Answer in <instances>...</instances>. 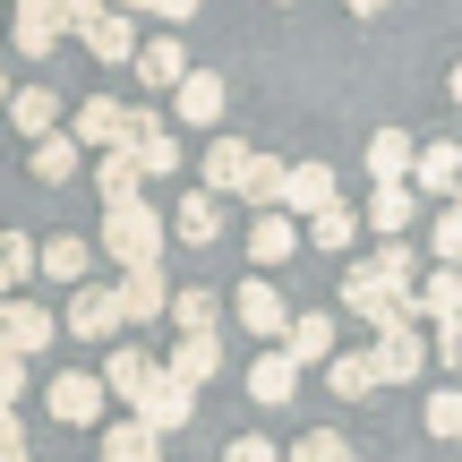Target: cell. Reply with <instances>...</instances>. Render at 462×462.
Wrapping results in <instances>:
<instances>
[{
  "label": "cell",
  "mask_w": 462,
  "mask_h": 462,
  "mask_svg": "<svg viewBox=\"0 0 462 462\" xmlns=\"http://www.w3.org/2000/svg\"><path fill=\"white\" fill-rule=\"evenodd\" d=\"M154 377V360H146V351H129V343H112V360H103V402H137V385H146Z\"/></svg>",
  "instance_id": "25"
},
{
  "label": "cell",
  "mask_w": 462,
  "mask_h": 462,
  "mask_svg": "<svg viewBox=\"0 0 462 462\" xmlns=\"http://www.w3.org/2000/svg\"><path fill=\"white\" fill-rule=\"evenodd\" d=\"M462 257V206H437V223H429V265H454Z\"/></svg>",
  "instance_id": "38"
},
{
  "label": "cell",
  "mask_w": 462,
  "mask_h": 462,
  "mask_svg": "<svg viewBox=\"0 0 462 462\" xmlns=\"http://www.w3.org/2000/svg\"><path fill=\"white\" fill-rule=\"evenodd\" d=\"M291 248H300V223L291 215H248V257H257V265H282Z\"/></svg>",
  "instance_id": "30"
},
{
  "label": "cell",
  "mask_w": 462,
  "mask_h": 462,
  "mask_svg": "<svg viewBox=\"0 0 462 462\" xmlns=\"http://www.w3.org/2000/svg\"><path fill=\"white\" fill-rule=\"evenodd\" d=\"M78 163H86V154L69 146L60 129H51V137H34V146H26V171H34V180H43V189H60V180H78Z\"/></svg>",
  "instance_id": "27"
},
{
  "label": "cell",
  "mask_w": 462,
  "mask_h": 462,
  "mask_svg": "<svg viewBox=\"0 0 462 462\" xmlns=\"http://www.w3.org/2000/svg\"><path fill=\"white\" fill-rule=\"evenodd\" d=\"M377 9H385V0H351V17H377Z\"/></svg>",
  "instance_id": "48"
},
{
  "label": "cell",
  "mask_w": 462,
  "mask_h": 462,
  "mask_svg": "<svg viewBox=\"0 0 462 462\" xmlns=\"http://www.w3.org/2000/svg\"><path fill=\"white\" fill-rule=\"evenodd\" d=\"M189 411H198V394H189L180 377H163V368H154V377L137 385V402H129V420H137V429H154V437L189 429Z\"/></svg>",
  "instance_id": "5"
},
{
  "label": "cell",
  "mask_w": 462,
  "mask_h": 462,
  "mask_svg": "<svg viewBox=\"0 0 462 462\" xmlns=\"http://www.w3.org/2000/svg\"><path fill=\"white\" fill-rule=\"evenodd\" d=\"M402 317H429V326H454V317H462V274H454V265H429V274L411 282V309H402Z\"/></svg>",
  "instance_id": "15"
},
{
  "label": "cell",
  "mask_w": 462,
  "mask_h": 462,
  "mask_svg": "<svg viewBox=\"0 0 462 462\" xmlns=\"http://www.w3.org/2000/svg\"><path fill=\"white\" fill-rule=\"evenodd\" d=\"M17 402H26V360L0 351V411H17Z\"/></svg>",
  "instance_id": "43"
},
{
  "label": "cell",
  "mask_w": 462,
  "mask_h": 462,
  "mask_svg": "<svg viewBox=\"0 0 462 462\" xmlns=\"http://www.w3.org/2000/svg\"><path fill=\"white\" fill-rule=\"evenodd\" d=\"M248 163H257V146H248V137H215V146H206V198H240Z\"/></svg>",
  "instance_id": "19"
},
{
  "label": "cell",
  "mask_w": 462,
  "mask_h": 462,
  "mask_svg": "<svg viewBox=\"0 0 462 462\" xmlns=\"http://www.w3.org/2000/svg\"><path fill=\"white\" fill-rule=\"evenodd\" d=\"M51 309H34V300H0V351L9 360H34V351H51Z\"/></svg>",
  "instance_id": "8"
},
{
  "label": "cell",
  "mask_w": 462,
  "mask_h": 462,
  "mask_svg": "<svg viewBox=\"0 0 462 462\" xmlns=\"http://www.w3.org/2000/svg\"><path fill=\"white\" fill-rule=\"evenodd\" d=\"M215 231H223V206H215V198H206V189H198V198H180V206H171L163 240H189V248H206V240H215Z\"/></svg>",
  "instance_id": "26"
},
{
  "label": "cell",
  "mask_w": 462,
  "mask_h": 462,
  "mask_svg": "<svg viewBox=\"0 0 462 462\" xmlns=\"http://www.w3.org/2000/svg\"><path fill=\"white\" fill-rule=\"evenodd\" d=\"M274 9H282V0H274Z\"/></svg>",
  "instance_id": "50"
},
{
  "label": "cell",
  "mask_w": 462,
  "mask_h": 462,
  "mask_svg": "<svg viewBox=\"0 0 462 462\" xmlns=\"http://www.w3.org/2000/svg\"><path fill=\"white\" fill-rule=\"evenodd\" d=\"M231 317H240V334H257V351H274V343H282V326H291L282 291H274V282H257V274L231 291Z\"/></svg>",
  "instance_id": "6"
},
{
  "label": "cell",
  "mask_w": 462,
  "mask_h": 462,
  "mask_svg": "<svg viewBox=\"0 0 462 462\" xmlns=\"http://www.w3.org/2000/svg\"><path fill=\"white\" fill-rule=\"evenodd\" d=\"M291 394H300V368L282 360V351H257V360H248V402H257V411H282Z\"/></svg>",
  "instance_id": "18"
},
{
  "label": "cell",
  "mask_w": 462,
  "mask_h": 462,
  "mask_svg": "<svg viewBox=\"0 0 462 462\" xmlns=\"http://www.w3.org/2000/svg\"><path fill=\"white\" fill-rule=\"evenodd\" d=\"M163 300H171L163 265H129V274L112 282V309H120V326H146V317H163Z\"/></svg>",
  "instance_id": "11"
},
{
  "label": "cell",
  "mask_w": 462,
  "mask_h": 462,
  "mask_svg": "<svg viewBox=\"0 0 462 462\" xmlns=\"http://www.w3.org/2000/svg\"><path fill=\"white\" fill-rule=\"evenodd\" d=\"M26 274H34V240H26V231H0V300H17Z\"/></svg>",
  "instance_id": "37"
},
{
  "label": "cell",
  "mask_w": 462,
  "mask_h": 462,
  "mask_svg": "<svg viewBox=\"0 0 462 462\" xmlns=\"http://www.w3.org/2000/svg\"><path fill=\"white\" fill-rule=\"evenodd\" d=\"M78 43L95 51L103 69H120V60H129V51H137V26H129V17H112V9H103L95 26H78Z\"/></svg>",
  "instance_id": "29"
},
{
  "label": "cell",
  "mask_w": 462,
  "mask_h": 462,
  "mask_svg": "<svg viewBox=\"0 0 462 462\" xmlns=\"http://www.w3.org/2000/svg\"><path fill=\"white\" fill-rule=\"evenodd\" d=\"M274 351H282L291 368H317V360H334V317H326V309H317V317H291Z\"/></svg>",
  "instance_id": "20"
},
{
  "label": "cell",
  "mask_w": 462,
  "mask_h": 462,
  "mask_svg": "<svg viewBox=\"0 0 462 462\" xmlns=\"http://www.w3.org/2000/svg\"><path fill=\"white\" fill-rule=\"evenodd\" d=\"M215 368H223V343H215V334H180V343H171V360H163V377H180L189 394H198Z\"/></svg>",
  "instance_id": "21"
},
{
  "label": "cell",
  "mask_w": 462,
  "mask_h": 462,
  "mask_svg": "<svg viewBox=\"0 0 462 462\" xmlns=\"http://www.w3.org/2000/svg\"><path fill=\"white\" fill-rule=\"evenodd\" d=\"M0 112H9L26 137H51V129H60V95H51V86H9V103H0Z\"/></svg>",
  "instance_id": "23"
},
{
  "label": "cell",
  "mask_w": 462,
  "mask_h": 462,
  "mask_svg": "<svg viewBox=\"0 0 462 462\" xmlns=\"http://www.w3.org/2000/svg\"><path fill=\"white\" fill-rule=\"evenodd\" d=\"M368 180H411V129H377L368 137Z\"/></svg>",
  "instance_id": "31"
},
{
  "label": "cell",
  "mask_w": 462,
  "mask_h": 462,
  "mask_svg": "<svg viewBox=\"0 0 462 462\" xmlns=\"http://www.w3.org/2000/svg\"><path fill=\"white\" fill-rule=\"evenodd\" d=\"M334 206V163H282V198H274V215H326Z\"/></svg>",
  "instance_id": "9"
},
{
  "label": "cell",
  "mask_w": 462,
  "mask_h": 462,
  "mask_svg": "<svg viewBox=\"0 0 462 462\" xmlns=\"http://www.w3.org/2000/svg\"><path fill=\"white\" fill-rule=\"evenodd\" d=\"M420 420H429V437H462V394H454V385H437Z\"/></svg>",
  "instance_id": "40"
},
{
  "label": "cell",
  "mask_w": 462,
  "mask_h": 462,
  "mask_svg": "<svg viewBox=\"0 0 462 462\" xmlns=\"http://www.w3.org/2000/svg\"><path fill=\"white\" fill-rule=\"evenodd\" d=\"M60 0H17V60H51V43H60Z\"/></svg>",
  "instance_id": "17"
},
{
  "label": "cell",
  "mask_w": 462,
  "mask_h": 462,
  "mask_svg": "<svg viewBox=\"0 0 462 462\" xmlns=\"http://www.w3.org/2000/svg\"><path fill=\"white\" fill-rule=\"evenodd\" d=\"M120 137H129V112H120L112 95H86L78 112H69V146H103V154H112Z\"/></svg>",
  "instance_id": "13"
},
{
  "label": "cell",
  "mask_w": 462,
  "mask_h": 462,
  "mask_svg": "<svg viewBox=\"0 0 462 462\" xmlns=\"http://www.w3.org/2000/svg\"><path fill=\"white\" fill-rule=\"evenodd\" d=\"M103 9H112V17H137V9H154V0H103Z\"/></svg>",
  "instance_id": "47"
},
{
  "label": "cell",
  "mask_w": 462,
  "mask_h": 462,
  "mask_svg": "<svg viewBox=\"0 0 462 462\" xmlns=\"http://www.w3.org/2000/svg\"><path fill=\"white\" fill-rule=\"evenodd\" d=\"M240 198H248V215H274V198H282V163H274V154H257V163H248Z\"/></svg>",
  "instance_id": "36"
},
{
  "label": "cell",
  "mask_w": 462,
  "mask_h": 462,
  "mask_svg": "<svg viewBox=\"0 0 462 462\" xmlns=\"http://www.w3.org/2000/svg\"><path fill=\"white\" fill-rule=\"evenodd\" d=\"M171 103H180V129H215L223 103H231V86L215 78V69H189V78L171 86Z\"/></svg>",
  "instance_id": "14"
},
{
  "label": "cell",
  "mask_w": 462,
  "mask_h": 462,
  "mask_svg": "<svg viewBox=\"0 0 462 462\" xmlns=\"http://www.w3.org/2000/svg\"><path fill=\"white\" fill-rule=\"evenodd\" d=\"M223 462H282V454L265 446V437H231V446H223Z\"/></svg>",
  "instance_id": "44"
},
{
  "label": "cell",
  "mask_w": 462,
  "mask_h": 462,
  "mask_svg": "<svg viewBox=\"0 0 462 462\" xmlns=\"http://www.w3.org/2000/svg\"><path fill=\"white\" fill-rule=\"evenodd\" d=\"M0 462H34V446H26V420H17V411H0Z\"/></svg>",
  "instance_id": "42"
},
{
  "label": "cell",
  "mask_w": 462,
  "mask_h": 462,
  "mask_svg": "<svg viewBox=\"0 0 462 462\" xmlns=\"http://www.w3.org/2000/svg\"><path fill=\"white\" fill-rule=\"evenodd\" d=\"M454 180H462V154L446 146V137H429V146H411V198H437V206H454Z\"/></svg>",
  "instance_id": "10"
},
{
  "label": "cell",
  "mask_w": 462,
  "mask_h": 462,
  "mask_svg": "<svg viewBox=\"0 0 462 462\" xmlns=\"http://www.w3.org/2000/svg\"><path fill=\"white\" fill-rule=\"evenodd\" d=\"M120 154L137 163V180H171V171H180V137H171L154 112H129V137H120Z\"/></svg>",
  "instance_id": "4"
},
{
  "label": "cell",
  "mask_w": 462,
  "mask_h": 462,
  "mask_svg": "<svg viewBox=\"0 0 462 462\" xmlns=\"http://www.w3.org/2000/svg\"><path fill=\"white\" fill-rule=\"evenodd\" d=\"M411 274H420V257H411L402 240H385L377 257H360V265L343 274V309L368 317V326H385V317L411 309Z\"/></svg>",
  "instance_id": "1"
},
{
  "label": "cell",
  "mask_w": 462,
  "mask_h": 462,
  "mask_svg": "<svg viewBox=\"0 0 462 462\" xmlns=\"http://www.w3.org/2000/svg\"><path fill=\"white\" fill-rule=\"evenodd\" d=\"M282 462H351V437H334V429H309Z\"/></svg>",
  "instance_id": "39"
},
{
  "label": "cell",
  "mask_w": 462,
  "mask_h": 462,
  "mask_svg": "<svg viewBox=\"0 0 462 462\" xmlns=\"http://www.w3.org/2000/svg\"><path fill=\"white\" fill-rule=\"evenodd\" d=\"M34 274L60 282V291H78V282L95 274V240H69V231H60V240H43V248H34Z\"/></svg>",
  "instance_id": "16"
},
{
  "label": "cell",
  "mask_w": 462,
  "mask_h": 462,
  "mask_svg": "<svg viewBox=\"0 0 462 462\" xmlns=\"http://www.w3.org/2000/svg\"><path fill=\"white\" fill-rule=\"evenodd\" d=\"M129 69H137V78L154 86V95H171V86L189 78V51L171 43V34H154V43H137V51H129Z\"/></svg>",
  "instance_id": "22"
},
{
  "label": "cell",
  "mask_w": 462,
  "mask_h": 462,
  "mask_svg": "<svg viewBox=\"0 0 462 462\" xmlns=\"http://www.w3.org/2000/svg\"><path fill=\"white\" fill-rule=\"evenodd\" d=\"M300 240H309V248H317V257H343V248H351V240H360V215H351V206H343V198H334V206H326V215H309V223H300Z\"/></svg>",
  "instance_id": "24"
},
{
  "label": "cell",
  "mask_w": 462,
  "mask_h": 462,
  "mask_svg": "<svg viewBox=\"0 0 462 462\" xmlns=\"http://www.w3.org/2000/svg\"><path fill=\"white\" fill-rule=\"evenodd\" d=\"M103 257L129 274V265H163V215L154 206H112L103 215Z\"/></svg>",
  "instance_id": "2"
},
{
  "label": "cell",
  "mask_w": 462,
  "mask_h": 462,
  "mask_svg": "<svg viewBox=\"0 0 462 462\" xmlns=\"http://www.w3.org/2000/svg\"><path fill=\"white\" fill-rule=\"evenodd\" d=\"M163 317H171L180 334H215V326H223V300L189 282V291H171V300H163Z\"/></svg>",
  "instance_id": "32"
},
{
  "label": "cell",
  "mask_w": 462,
  "mask_h": 462,
  "mask_svg": "<svg viewBox=\"0 0 462 462\" xmlns=\"http://www.w3.org/2000/svg\"><path fill=\"white\" fill-rule=\"evenodd\" d=\"M60 334H78V343H120L112 282H78V291H69V317H60Z\"/></svg>",
  "instance_id": "7"
},
{
  "label": "cell",
  "mask_w": 462,
  "mask_h": 462,
  "mask_svg": "<svg viewBox=\"0 0 462 462\" xmlns=\"http://www.w3.org/2000/svg\"><path fill=\"white\" fill-rule=\"evenodd\" d=\"M368 368H377V385H411L420 368H429V343H420L411 317H385L377 343H368Z\"/></svg>",
  "instance_id": "3"
},
{
  "label": "cell",
  "mask_w": 462,
  "mask_h": 462,
  "mask_svg": "<svg viewBox=\"0 0 462 462\" xmlns=\"http://www.w3.org/2000/svg\"><path fill=\"white\" fill-rule=\"evenodd\" d=\"M0 103H9V69H0Z\"/></svg>",
  "instance_id": "49"
},
{
  "label": "cell",
  "mask_w": 462,
  "mask_h": 462,
  "mask_svg": "<svg viewBox=\"0 0 462 462\" xmlns=\"http://www.w3.org/2000/svg\"><path fill=\"white\" fill-rule=\"evenodd\" d=\"M429 360L437 368H462V317H454V326H429Z\"/></svg>",
  "instance_id": "41"
},
{
  "label": "cell",
  "mask_w": 462,
  "mask_h": 462,
  "mask_svg": "<svg viewBox=\"0 0 462 462\" xmlns=\"http://www.w3.org/2000/svg\"><path fill=\"white\" fill-rule=\"evenodd\" d=\"M103 462H163V437L137 429V420H112L103 429Z\"/></svg>",
  "instance_id": "34"
},
{
  "label": "cell",
  "mask_w": 462,
  "mask_h": 462,
  "mask_svg": "<svg viewBox=\"0 0 462 462\" xmlns=\"http://www.w3.org/2000/svg\"><path fill=\"white\" fill-rule=\"evenodd\" d=\"M411 215H420V198L402 180H385L377 198H368V231H385V240H402V231H411Z\"/></svg>",
  "instance_id": "33"
},
{
  "label": "cell",
  "mask_w": 462,
  "mask_h": 462,
  "mask_svg": "<svg viewBox=\"0 0 462 462\" xmlns=\"http://www.w3.org/2000/svg\"><path fill=\"white\" fill-rule=\"evenodd\" d=\"M95 189H103V215H112V206H146V180H137V163H129L120 146L95 163Z\"/></svg>",
  "instance_id": "28"
},
{
  "label": "cell",
  "mask_w": 462,
  "mask_h": 462,
  "mask_svg": "<svg viewBox=\"0 0 462 462\" xmlns=\"http://www.w3.org/2000/svg\"><path fill=\"white\" fill-rule=\"evenodd\" d=\"M154 17H198V0H154Z\"/></svg>",
  "instance_id": "46"
},
{
  "label": "cell",
  "mask_w": 462,
  "mask_h": 462,
  "mask_svg": "<svg viewBox=\"0 0 462 462\" xmlns=\"http://www.w3.org/2000/svg\"><path fill=\"white\" fill-rule=\"evenodd\" d=\"M95 17H103V0H60V26H69V34L95 26Z\"/></svg>",
  "instance_id": "45"
},
{
  "label": "cell",
  "mask_w": 462,
  "mask_h": 462,
  "mask_svg": "<svg viewBox=\"0 0 462 462\" xmlns=\"http://www.w3.org/2000/svg\"><path fill=\"white\" fill-rule=\"evenodd\" d=\"M326 385H334L343 402H368V394H377V368H368V351H334V360H326Z\"/></svg>",
  "instance_id": "35"
},
{
  "label": "cell",
  "mask_w": 462,
  "mask_h": 462,
  "mask_svg": "<svg viewBox=\"0 0 462 462\" xmlns=\"http://www.w3.org/2000/svg\"><path fill=\"white\" fill-rule=\"evenodd\" d=\"M43 402H51V420H60V429H95V420H103V385L86 377V368H60Z\"/></svg>",
  "instance_id": "12"
}]
</instances>
